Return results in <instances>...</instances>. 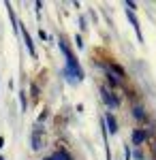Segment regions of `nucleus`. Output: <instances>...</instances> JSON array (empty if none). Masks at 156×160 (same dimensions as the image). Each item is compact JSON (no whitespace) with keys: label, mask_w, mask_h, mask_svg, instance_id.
Returning <instances> with one entry per match:
<instances>
[{"label":"nucleus","mask_w":156,"mask_h":160,"mask_svg":"<svg viewBox=\"0 0 156 160\" xmlns=\"http://www.w3.org/2000/svg\"><path fill=\"white\" fill-rule=\"evenodd\" d=\"M60 47H62V51H64V56H66V66H69V73L75 75V79H84V71H81L79 62H77V58H75V53L69 49V45H66L64 41H60Z\"/></svg>","instance_id":"1"},{"label":"nucleus","mask_w":156,"mask_h":160,"mask_svg":"<svg viewBox=\"0 0 156 160\" xmlns=\"http://www.w3.org/2000/svg\"><path fill=\"white\" fill-rule=\"evenodd\" d=\"M45 143V130L41 126H36L34 132H32V149H41Z\"/></svg>","instance_id":"2"},{"label":"nucleus","mask_w":156,"mask_h":160,"mask_svg":"<svg viewBox=\"0 0 156 160\" xmlns=\"http://www.w3.org/2000/svg\"><path fill=\"white\" fill-rule=\"evenodd\" d=\"M101 94H103V100L107 102L109 107H118V105H120V100H118L116 96H113V92H111V90L103 88V90H101Z\"/></svg>","instance_id":"3"},{"label":"nucleus","mask_w":156,"mask_h":160,"mask_svg":"<svg viewBox=\"0 0 156 160\" xmlns=\"http://www.w3.org/2000/svg\"><path fill=\"white\" fill-rule=\"evenodd\" d=\"M145 139H148L145 130H141V128H135V130H133V145H137V148H139Z\"/></svg>","instance_id":"4"},{"label":"nucleus","mask_w":156,"mask_h":160,"mask_svg":"<svg viewBox=\"0 0 156 160\" xmlns=\"http://www.w3.org/2000/svg\"><path fill=\"white\" fill-rule=\"evenodd\" d=\"M19 26H22V24H19ZM22 32H24V41H26V45H28V51H30V56H32V58H36L34 43H32V38H30V34H28V30H26L24 26H22Z\"/></svg>","instance_id":"5"},{"label":"nucleus","mask_w":156,"mask_h":160,"mask_svg":"<svg viewBox=\"0 0 156 160\" xmlns=\"http://www.w3.org/2000/svg\"><path fill=\"white\" fill-rule=\"evenodd\" d=\"M105 122H107V126H109V132L116 135V132H118V122H116V118H113L111 113H105Z\"/></svg>","instance_id":"6"},{"label":"nucleus","mask_w":156,"mask_h":160,"mask_svg":"<svg viewBox=\"0 0 156 160\" xmlns=\"http://www.w3.org/2000/svg\"><path fill=\"white\" fill-rule=\"evenodd\" d=\"M51 160H73V158L64 152V149H58V152H54V154H51Z\"/></svg>","instance_id":"7"},{"label":"nucleus","mask_w":156,"mask_h":160,"mask_svg":"<svg viewBox=\"0 0 156 160\" xmlns=\"http://www.w3.org/2000/svg\"><path fill=\"white\" fill-rule=\"evenodd\" d=\"M109 71H111V75H116L118 79H124V68H120L118 64H109Z\"/></svg>","instance_id":"8"},{"label":"nucleus","mask_w":156,"mask_h":160,"mask_svg":"<svg viewBox=\"0 0 156 160\" xmlns=\"http://www.w3.org/2000/svg\"><path fill=\"white\" fill-rule=\"evenodd\" d=\"M133 115H135L137 120H148V115H145L143 107H133Z\"/></svg>","instance_id":"9"},{"label":"nucleus","mask_w":156,"mask_h":160,"mask_svg":"<svg viewBox=\"0 0 156 160\" xmlns=\"http://www.w3.org/2000/svg\"><path fill=\"white\" fill-rule=\"evenodd\" d=\"M75 41H77V47H84V43H81V37H79V34L75 37Z\"/></svg>","instance_id":"10"},{"label":"nucleus","mask_w":156,"mask_h":160,"mask_svg":"<svg viewBox=\"0 0 156 160\" xmlns=\"http://www.w3.org/2000/svg\"><path fill=\"white\" fill-rule=\"evenodd\" d=\"M152 149H154V154H156V139H152Z\"/></svg>","instance_id":"11"},{"label":"nucleus","mask_w":156,"mask_h":160,"mask_svg":"<svg viewBox=\"0 0 156 160\" xmlns=\"http://www.w3.org/2000/svg\"><path fill=\"white\" fill-rule=\"evenodd\" d=\"M2 145H4V139H0V148H2Z\"/></svg>","instance_id":"12"},{"label":"nucleus","mask_w":156,"mask_h":160,"mask_svg":"<svg viewBox=\"0 0 156 160\" xmlns=\"http://www.w3.org/2000/svg\"><path fill=\"white\" fill-rule=\"evenodd\" d=\"M45 160H51V156H49V158H45Z\"/></svg>","instance_id":"13"},{"label":"nucleus","mask_w":156,"mask_h":160,"mask_svg":"<svg viewBox=\"0 0 156 160\" xmlns=\"http://www.w3.org/2000/svg\"><path fill=\"white\" fill-rule=\"evenodd\" d=\"M0 160H4V158H2V156H0Z\"/></svg>","instance_id":"14"}]
</instances>
